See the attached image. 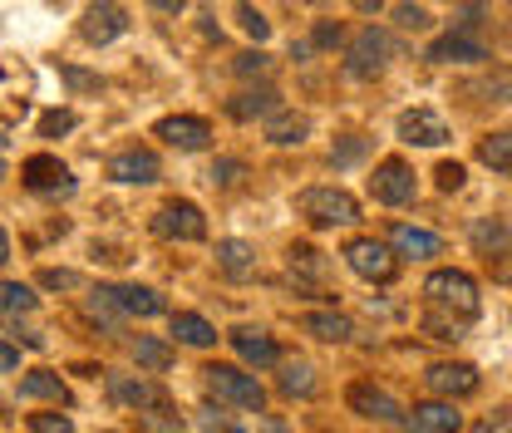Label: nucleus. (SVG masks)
Masks as SVG:
<instances>
[{"label":"nucleus","mask_w":512,"mask_h":433,"mask_svg":"<svg viewBox=\"0 0 512 433\" xmlns=\"http://www.w3.org/2000/svg\"><path fill=\"white\" fill-rule=\"evenodd\" d=\"M217 266L232 276V281H247L256 271V251L247 242H217Z\"/></svg>","instance_id":"22"},{"label":"nucleus","mask_w":512,"mask_h":433,"mask_svg":"<svg viewBox=\"0 0 512 433\" xmlns=\"http://www.w3.org/2000/svg\"><path fill=\"white\" fill-rule=\"evenodd\" d=\"M69 128H74V114H69V109H50V114L40 119V133H45V138H60Z\"/></svg>","instance_id":"38"},{"label":"nucleus","mask_w":512,"mask_h":433,"mask_svg":"<svg viewBox=\"0 0 512 433\" xmlns=\"http://www.w3.org/2000/svg\"><path fill=\"white\" fill-rule=\"evenodd\" d=\"M133 360H138L143 370H168V365H173V350H168L163 340H153V335H138V345H133Z\"/></svg>","instance_id":"31"},{"label":"nucleus","mask_w":512,"mask_h":433,"mask_svg":"<svg viewBox=\"0 0 512 433\" xmlns=\"http://www.w3.org/2000/svg\"><path fill=\"white\" fill-rule=\"evenodd\" d=\"M109 394L128 404V409H163V389L158 384H148V379H133V374H109Z\"/></svg>","instance_id":"14"},{"label":"nucleus","mask_w":512,"mask_h":433,"mask_svg":"<svg viewBox=\"0 0 512 433\" xmlns=\"http://www.w3.org/2000/svg\"><path fill=\"white\" fill-rule=\"evenodd\" d=\"M163 143H173V148H183V153H197V148H207V138H212V128L207 119H192V114H173V119H158L153 128Z\"/></svg>","instance_id":"11"},{"label":"nucleus","mask_w":512,"mask_h":433,"mask_svg":"<svg viewBox=\"0 0 512 433\" xmlns=\"http://www.w3.org/2000/svg\"><path fill=\"white\" fill-rule=\"evenodd\" d=\"M370 192H375V202H384V207L414 202V168L399 163V158H384L380 168H375V178H370Z\"/></svg>","instance_id":"8"},{"label":"nucleus","mask_w":512,"mask_h":433,"mask_svg":"<svg viewBox=\"0 0 512 433\" xmlns=\"http://www.w3.org/2000/svg\"><path fill=\"white\" fill-rule=\"evenodd\" d=\"M473 433H512V424H503V419H483Z\"/></svg>","instance_id":"46"},{"label":"nucleus","mask_w":512,"mask_h":433,"mask_svg":"<svg viewBox=\"0 0 512 433\" xmlns=\"http://www.w3.org/2000/svg\"><path fill=\"white\" fill-rule=\"evenodd\" d=\"M60 74H64L69 89H84V94H99V89H104L99 74H84V69H74V64H60Z\"/></svg>","instance_id":"34"},{"label":"nucleus","mask_w":512,"mask_h":433,"mask_svg":"<svg viewBox=\"0 0 512 433\" xmlns=\"http://www.w3.org/2000/svg\"><path fill=\"white\" fill-rule=\"evenodd\" d=\"M296 212L311 222V227H350L360 222V202L340 187H306L296 197Z\"/></svg>","instance_id":"2"},{"label":"nucleus","mask_w":512,"mask_h":433,"mask_svg":"<svg viewBox=\"0 0 512 433\" xmlns=\"http://www.w3.org/2000/svg\"><path fill=\"white\" fill-rule=\"evenodd\" d=\"M40 286H50V291H74V286H79V276H74V271H45V276H40Z\"/></svg>","instance_id":"42"},{"label":"nucleus","mask_w":512,"mask_h":433,"mask_svg":"<svg viewBox=\"0 0 512 433\" xmlns=\"http://www.w3.org/2000/svg\"><path fill=\"white\" fill-rule=\"evenodd\" d=\"M478 158H483L493 173H508L512 178V133H488V138L478 143Z\"/></svg>","instance_id":"29"},{"label":"nucleus","mask_w":512,"mask_h":433,"mask_svg":"<svg viewBox=\"0 0 512 433\" xmlns=\"http://www.w3.org/2000/svg\"><path fill=\"white\" fill-rule=\"evenodd\" d=\"M409 424H414V433H458L463 429V414H458L453 404H439V399H434V404H419Z\"/></svg>","instance_id":"18"},{"label":"nucleus","mask_w":512,"mask_h":433,"mask_svg":"<svg viewBox=\"0 0 512 433\" xmlns=\"http://www.w3.org/2000/svg\"><path fill=\"white\" fill-rule=\"evenodd\" d=\"M128 30V15L119 0H94L89 10H84V20H79V35L89 40V45H109V40H119Z\"/></svg>","instance_id":"9"},{"label":"nucleus","mask_w":512,"mask_h":433,"mask_svg":"<svg viewBox=\"0 0 512 433\" xmlns=\"http://www.w3.org/2000/svg\"><path fill=\"white\" fill-rule=\"evenodd\" d=\"M478 94H493V99H512V69H498L478 84Z\"/></svg>","instance_id":"37"},{"label":"nucleus","mask_w":512,"mask_h":433,"mask_svg":"<svg viewBox=\"0 0 512 433\" xmlns=\"http://www.w3.org/2000/svg\"><path fill=\"white\" fill-rule=\"evenodd\" d=\"M399 138L414 148H439L448 143V124L434 109H409V114H399Z\"/></svg>","instance_id":"10"},{"label":"nucleus","mask_w":512,"mask_h":433,"mask_svg":"<svg viewBox=\"0 0 512 433\" xmlns=\"http://www.w3.org/2000/svg\"><path fill=\"white\" fill-rule=\"evenodd\" d=\"M173 335H178L183 345H192V350H207V345L217 340V330H212L202 315H188V310H178V315H173Z\"/></svg>","instance_id":"26"},{"label":"nucleus","mask_w":512,"mask_h":433,"mask_svg":"<svg viewBox=\"0 0 512 433\" xmlns=\"http://www.w3.org/2000/svg\"><path fill=\"white\" fill-rule=\"evenodd\" d=\"M424 301H429L424 330H434L439 340H458V330L478 315V281L468 271H434L424 281Z\"/></svg>","instance_id":"1"},{"label":"nucleus","mask_w":512,"mask_h":433,"mask_svg":"<svg viewBox=\"0 0 512 433\" xmlns=\"http://www.w3.org/2000/svg\"><path fill=\"white\" fill-rule=\"evenodd\" d=\"M493 276H498V281H512V261H498V266H493Z\"/></svg>","instance_id":"48"},{"label":"nucleus","mask_w":512,"mask_h":433,"mask_svg":"<svg viewBox=\"0 0 512 433\" xmlns=\"http://www.w3.org/2000/svg\"><path fill=\"white\" fill-rule=\"evenodd\" d=\"M394 20H399L404 30H424V25H429V15H424L419 5H399V15H394Z\"/></svg>","instance_id":"43"},{"label":"nucleus","mask_w":512,"mask_h":433,"mask_svg":"<svg viewBox=\"0 0 512 433\" xmlns=\"http://www.w3.org/2000/svg\"><path fill=\"white\" fill-rule=\"evenodd\" d=\"M434 178H439L444 192H458V187H463V163H439V173H434Z\"/></svg>","instance_id":"41"},{"label":"nucleus","mask_w":512,"mask_h":433,"mask_svg":"<svg viewBox=\"0 0 512 433\" xmlns=\"http://www.w3.org/2000/svg\"><path fill=\"white\" fill-rule=\"evenodd\" d=\"M340 40V25H320L316 30V45H335Z\"/></svg>","instance_id":"45"},{"label":"nucleus","mask_w":512,"mask_h":433,"mask_svg":"<svg viewBox=\"0 0 512 433\" xmlns=\"http://www.w3.org/2000/svg\"><path fill=\"white\" fill-rule=\"evenodd\" d=\"M483 20H488V15H483L478 5H468V10H458V20H453V30H458V35H473V30H478Z\"/></svg>","instance_id":"40"},{"label":"nucleus","mask_w":512,"mask_h":433,"mask_svg":"<svg viewBox=\"0 0 512 433\" xmlns=\"http://www.w3.org/2000/svg\"><path fill=\"white\" fill-rule=\"evenodd\" d=\"M153 232L168 237V242H202V237H207V217H202L192 202H168V207L153 217Z\"/></svg>","instance_id":"7"},{"label":"nucleus","mask_w":512,"mask_h":433,"mask_svg":"<svg viewBox=\"0 0 512 433\" xmlns=\"http://www.w3.org/2000/svg\"><path fill=\"white\" fill-rule=\"evenodd\" d=\"M291 271L306 276V281H320L325 276V256L316 247H291Z\"/></svg>","instance_id":"32"},{"label":"nucleus","mask_w":512,"mask_h":433,"mask_svg":"<svg viewBox=\"0 0 512 433\" xmlns=\"http://www.w3.org/2000/svg\"><path fill=\"white\" fill-rule=\"evenodd\" d=\"M306 330H311L316 340H335V345L355 335L350 315H335V310H311V315H306Z\"/></svg>","instance_id":"24"},{"label":"nucleus","mask_w":512,"mask_h":433,"mask_svg":"<svg viewBox=\"0 0 512 433\" xmlns=\"http://www.w3.org/2000/svg\"><path fill=\"white\" fill-rule=\"evenodd\" d=\"M104 296L124 310V315H138V320L163 315V296H158V291H148V286H104Z\"/></svg>","instance_id":"16"},{"label":"nucleus","mask_w":512,"mask_h":433,"mask_svg":"<svg viewBox=\"0 0 512 433\" xmlns=\"http://www.w3.org/2000/svg\"><path fill=\"white\" fill-rule=\"evenodd\" d=\"M0 178H5V163H0Z\"/></svg>","instance_id":"52"},{"label":"nucleus","mask_w":512,"mask_h":433,"mask_svg":"<svg viewBox=\"0 0 512 433\" xmlns=\"http://www.w3.org/2000/svg\"><path fill=\"white\" fill-rule=\"evenodd\" d=\"M281 109V99L271 94V89H256V94H237V99H227V114L237 119V124H252V119H271Z\"/></svg>","instance_id":"20"},{"label":"nucleus","mask_w":512,"mask_h":433,"mask_svg":"<svg viewBox=\"0 0 512 433\" xmlns=\"http://www.w3.org/2000/svg\"><path fill=\"white\" fill-rule=\"evenodd\" d=\"M345 261H350V271L355 276H365V281H394V271H399V261H394V251L375 242V237H355L350 247H345Z\"/></svg>","instance_id":"4"},{"label":"nucleus","mask_w":512,"mask_h":433,"mask_svg":"<svg viewBox=\"0 0 512 433\" xmlns=\"http://www.w3.org/2000/svg\"><path fill=\"white\" fill-rule=\"evenodd\" d=\"M237 20H242V30H247L252 40H266V35H271V20H266L261 10H252V5H237Z\"/></svg>","instance_id":"33"},{"label":"nucleus","mask_w":512,"mask_h":433,"mask_svg":"<svg viewBox=\"0 0 512 433\" xmlns=\"http://www.w3.org/2000/svg\"><path fill=\"white\" fill-rule=\"evenodd\" d=\"M5 261H10V237L0 232V266H5Z\"/></svg>","instance_id":"50"},{"label":"nucleus","mask_w":512,"mask_h":433,"mask_svg":"<svg viewBox=\"0 0 512 433\" xmlns=\"http://www.w3.org/2000/svg\"><path fill=\"white\" fill-rule=\"evenodd\" d=\"M424 384L434 394H444V399H463V394L478 389V370L473 365H434V370L424 374Z\"/></svg>","instance_id":"15"},{"label":"nucleus","mask_w":512,"mask_h":433,"mask_svg":"<svg viewBox=\"0 0 512 433\" xmlns=\"http://www.w3.org/2000/svg\"><path fill=\"white\" fill-rule=\"evenodd\" d=\"M424 60H434V64H478V60H488V50H483V40L448 30L444 40H434V45H429V55H424Z\"/></svg>","instance_id":"13"},{"label":"nucleus","mask_w":512,"mask_h":433,"mask_svg":"<svg viewBox=\"0 0 512 433\" xmlns=\"http://www.w3.org/2000/svg\"><path fill=\"white\" fill-rule=\"evenodd\" d=\"M306 133H311V124H306L301 114H281V109H276V114L266 119V138H271V143H281V148L301 143Z\"/></svg>","instance_id":"27"},{"label":"nucleus","mask_w":512,"mask_h":433,"mask_svg":"<svg viewBox=\"0 0 512 433\" xmlns=\"http://www.w3.org/2000/svg\"><path fill=\"white\" fill-rule=\"evenodd\" d=\"M350 409L365 414V419H380V424H389V419L404 414V409H399L384 389H375V384H350Z\"/></svg>","instance_id":"17"},{"label":"nucleus","mask_w":512,"mask_h":433,"mask_svg":"<svg viewBox=\"0 0 512 433\" xmlns=\"http://www.w3.org/2000/svg\"><path fill=\"white\" fill-rule=\"evenodd\" d=\"M360 153H365V138H350V143H340V148H335V163H355Z\"/></svg>","instance_id":"44"},{"label":"nucleus","mask_w":512,"mask_h":433,"mask_svg":"<svg viewBox=\"0 0 512 433\" xmlns=\"http://www.w3.org/2000/svg\"><path fill=\"white\" fill-rule=\"evenodd\" d=\"M153 5H158V10H168V15H178V10H183V0H153Z\"/></svg>","instance_id":"49"},{"label":"nucleus","mask_w":512,"mask_h":433,"mask_svg":"<svg viewBox=\"0 0 512 433\" xmlns=\"http://www.w3.org/2000/svg\"><path fill=\"white\" fill-rule=\"evenodd\" d=\"M389 247L399 251V256H439L444 242L434 237V232H424V227H389Z\"/></svg>","instance_id":"19"},{"label":"nucleus","mask_w":512,"mask_h":433,"mask_svg":"<svg viewBox=\"0 0 512 433\" xmlns=\"http://www.w3.org/2000/svg\"><path fill=\"white\" fill-rule=\"evenodd\" d=\"M242 79H256V74H271V60L261 55V50H247V55H237V64H232Z\"/></svg>","instance_id":"35"},{"label":"nucleus","mask_w":512,"mask_h":433,"mask_svg":"<svg viewBox=\"0 0 512 433\" xmlns=\"http://www.w3.org/2000/svg\"><path fill=\"white\" fill-rule=\"evenodd\" d=\"M20 394H25V399H50V404H69V389H64V379H60V374H50V370L25 374V379H20Z\"/></svg>","instance_id":"23"},{"label":"nucleus","mask_w":512,"mask_h":433,"mask_svg":"<svg viewBox=\"0 0 512 433\" xmlns=\"http://www.w3.org/2000/svg\"><path fill=\"white\" fill-rule=\"evenodd\" d=\"M158 158L148 153V148H128V153H119L114 163H109V178L114 183H133V187H148V183H158Z\"/></svg>","instance_id":"12"},{"label":"nucleus","mask_w":512,"mask_h":433,"mask_svg":"<svg viewBox=\"0 0 512 433\" xmlns=\"http://www.w3.org/2000/svg\"><path fill=\"white\" fill-rule=\"evenodd\" d=\"M35 310V291L20 281H0V320H20Z\"/></svg>","instance_id":"28"},{"label":"nucleus","mask_w":512,"mask_h":433,"mask_svg":"<svg viewBox=\"0 0 512 433\" xmlns=\"http://www.w3.org/2000/svg\"><path fill=\"white\" fill-rule=\"evenodd\" d=\"M473 247L483 251V256H508L512 251V227L508 222H498V217H493V222H478V227H473Z\"/></svg>","instance_id":"25"},{"label":"nucleus","mask_w":512,"mask_h":433,"mask_svg":"<svg viewBox=\"0 0 512 433\" xmlns=\"http://www.w3.org/2000/svg\"><path fill=\"white\" fill-rule=\"evenodd\" d=\"M389 35L384 30H375V25H365L355 40H350V60H345V69L355 74V79H375L384 64H389Z\"/></svg>","instance_id":"5"},{"label":"nucleus","mask_w":512,"mask_h":433,"mask_svg":"<svg viewBox=\"0 0 512 433\" xmlns=\"http://www.w3.org/2000/svg\"><path fill=\"white\" fill-rule=\"evenodd\" d=\"M202 379H207L212 399H222V404H232V409H261V404H266V389L256 384L252 374L232 370V365H207Z\"/></svg>","instance_id":"3"},{"label":"nucleus","mask_w":512,"mask_h":433,"mask_svg":"<svg viewBox=\"0 0 512 433\" xmlns=\"http://www.w3.org/2000/svg\"><path fill=\"white\" fill-rule=\"evenodd\" d=\"M5 143H10V138H5V133H0V148H5Z\"/></svg>","instance_id":"51"},{"label":"nucleus","mask_w":512,"mask_h":433,"mask_svg":"<svg viewBox=\"0 0 512 433\" xmlns=\"http://www.w3.org/2000/svg\"><path fill=\"white\" fill-rule=\"evenodd\" d=\"M232 345H237V355H242L247 365H276V360H281L276 340L261 335V330H232Z\"/></svg>","instance_id":"21"},{"label":"nucleus","mask_w":512,"mask_h":433,"mask_svg":"<svg viewBox=\"0 0 512 433\" xmlns=\"http://www.w3.org/2000/svg\"><path fill=\"white\" fill-rule=\"evenodd\" d=\"M15 365H20V355H15L10 345H0V374H5V370H15Z\"/></svg>","instance_id":"47"},{"label":"nucleus","mask_w":512,"mask_h":433,"mask_svg":"<svg viewBox=\"0 0 512 433\" xmlns=\"http://www.w3.org/2000/svg\"><path fill=\"white\" fill-rule=\"evenodd\" d=\"M30 429L35 433H74L64 414H35V419H30Z\"/></svg>","instance_id":"39"},{"label":"nucleus","mask_w":512,"mask_h":433,"mask_svg":"<svg viewBox=\"0 0 512 433\" xmlns=\"http://www.w3.org/2000/svg\"><path fill=\"white\" fill-rule=\"evenodd\" d=\"M242 178H247V168H242L237 158H222V163L212 168V183H217V187H237Z\"/></svg>","instance_id":"36"},{"label":"nucleus","mask_w":512,"mask_h":433,"mask_svg":"<svg viewBox=\"0 0 512 433\" xmlns=\"http://www.w3.org/2000/svg\"><path fill=\"white\" fill-rule=\"evenodd\" d=\"M281 394H286V399H311V394H316V374H311V365H301V360L281 365Z\"/></svg>","instance_id":"30"},{"label":"nucleus","mask_w":512,"mask_h":433,"mask_svg":"<svg viewBox=\"0 0 512 433\" xmlns=\"http://www.w3.org/2000/svg\"><path fill=\"white\" fill-rule=\"evenodd\" d=\"M20 178H25V187H30V192H45V197H69V192H74V173L64 168L60 158H50V153L25 158Z\"/></svg>","instance_id":"6"}]
</instances>
